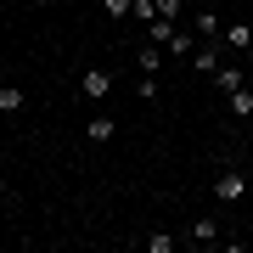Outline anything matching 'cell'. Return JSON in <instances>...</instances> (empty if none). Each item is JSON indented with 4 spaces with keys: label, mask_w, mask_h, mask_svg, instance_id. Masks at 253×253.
<instances>
[{
    "label": "cell",
    "mask_w": 253,
    "mask_h": 253,
    "mask_svg": "<svg viewBox=\"0 0 253 253\" xmlns=\"http://www.w3.org/2000/svg\"><path fill=\"white\" fill-rule=\"evenodd\" d=\"M219 40H225V51H248V45H253V23H225Z\"/></svg>",
    "instance_id": "cell-5"
},
{
    "label": "cell",
    "mask_w": 253,
    "mask_h": 253,
    "mask_svg": "<svg viewBox=\"0 0 253 253\" xmlns=\"http://www.w3.org/2000/svg\"><path fill=\"white\" fill-rule=\"evenodd\" d=\"M186 11V0H158V17H180Z\"/></svg>",
    "instance_id": "cell-17"
},
{
    "label": "cell",
    "mask_w": 253,
    "mask_h": 253,
    "mask_svg": "<svg viewBox=\"0 0 253 253\" xmlns=\"http://www.w3.org/2000/svg\"><path fill=\"white\" fill-rule=\"evenodd\" d=\"M163 51H169V56H186V62H191V51H197V34H180V28H174V40H169Z\"/></svg>",
    "instance_id": "cell-13"
},
{
    "label": "cell",
    "mask_w": 253,
    "mask_h": 253,
    "mask_svg": "<svg viewBox=\"0 0 253 253\" xmlns=\"http://www.w3.org/2000/svg\"><path fill=\"white\" fill-rule=\"evenodd\" d=\"M129 6H135V0H101V11H107V17H118V23L129 17Z\"/></svg>",
    "instance_id": "cell-15"
},
{
    "label": "cell",
    "mask_w": 253,
    "mask_h": 253,
    "mask_svg": "<svg viewBox=\"0 0 253 253\" xmlns=\"http://www.w3.org/2000/svg\"><path fill=\"white\" fill-rule=\"evenodd\" d=\"M191 68H197V73H208V79H214V68H219V51H214V40H203V45L191 51Z\"/></svg>",
    "instance_id": "cell-6"
},
{
    "label": "cell",
    "mask_w": 253,
    "mask_h": 253,
    "mask_svg": "<svg viewBox=\"0 0 253 253\" xmlns=\"http://www.w3.org/2000/svg\"><path fill=\"white\" fill-rule=\"evenodd\" d=\"M242 84H248L242 62H219V68H214V90H225V96H231V90H242Z\"/></svg>",
    "instance_id": "cell-4"
},
{
    "label": "cell",
    "mask_w": 253,
    "mask_h": 253,
    "mask_svg": "<svg viewBox=\"0 0 253 253\" xmlns=\"http://www.w3.org/2000/svg\"><path fill=\"white\" fill-rule=\"evenodd\" d=\"M135 90H141V101H158V73H141Z\"/></svg>",
    "instance_id": "cell-16"
},
{
    "label": "cell",
    "mask_w": 253,
    "mask_h": 253,
    "mask_svg": "<svg viewBox=\"0 0 253 253\" xmlns=\"http://www.w3.org/2000/svg\"><path fill=\"white\" fill-rule=\"evenodd\" d=\"M135 68H141V73H158V68H163V45H152V40H146V45L135 51Z\"/></svg>",
    "instance_id": "cell-9"
},
{
    "label": "cell",
    "mask_w": 253,
    "mask_h": 253,
    "mask_svg": "<svg viewBox=\"0 0 253 253\" xmlns=\"http://www.w3.org/2000/svg\"><path fill=\"white\" fill-rule=\"evenodd\" d=\"M23 101H28V96L17 90V84H0V113H6V118H11V113H23Z\"/></svg>",
    "instance_id": "cell-12"
},
{
    "label": "cell",
    "mask_w": 253,
    "mask_h": 253,
    "mask_svg": "<svg viewBox=\"0 0 253 253\" xmlns=\"http://www.w3.org/2000/svg\"><path fill=\"white\" fill-rule=\"evenodd\" d=\"M146 40H152V45H169L174 40V17H152L146 23Z\"/></svg>",
    "instance_id": "cell-11"
},
{
    "label": "cell",
    "mask_w": 253,
    "mask_h": 253,
    "mask_svg": "<svg viewBox=\"0 0 253 253\" xmlns=\"http://www.w3.org/2000/svg\"><path fill=\"white\" fill-rule=\"evenodd\" d=\"M84 135H90V141H113V135H118V124H113L107 113H96L90 124H84Z\"/></svg>",
    "instance_id": "cell-10"
},
{
    "label": "cell",
    "mask_w": 253,
    "mask_h": 253,
    "mask_svg": "<svg viewBox=\"0 0 253 253\" xmlns=\"http://www.w3.org/2000/svg\"><path fill=\"white\" fill-rule=\"evenodd\" d=\"M242 197H248V174H242V169H219V180H214V203L236 208Z\"/></svg>",
    "instance_id": "cell-1"
},
{
    "label": "cell",
    "mask_w": 253,
    "mask_h": 253,
    "mask_svg": "<svg viewBox=\"0 0 253 253\" xmlns=\"http://www.w3.org/2000/svg\"><path fill=\"white\" fill-rule=\"evenodd\" d=\"M186 236H191L197 248H214V242H219V219H214V214H197V219L186 225Z\"/></svg>",
    "instance_id": "cell-3"
},
{
    "label": "cell",
    "mask_w": 253,
    "mask_h": 253,
    "mask_svg": "<svg viewBox=\"0 0 253 253\" xmlns=\"http://www.w3.org/2000/svg\"><path fill=\"white\" fill-rule=\"evenodd\" d=\"M225 107H231L236 124H242V118H253V90H248V84H242V90H231V96H225Z\"/></svg>",
    "instance_id": "cell-8"
},
{
    "label": "cell",
    "mask_w": 253,
    "mask_h": 253,
    "mask_svg": "<svg viewBox=\"0 0 253 253\" xmlns=\"http://www.w3.org/2000/svg\"><path fill=\"white\" fill-rule=\"evenodd\" d=\"M79 96H84V101H107V96H113V73H107V68H84V73H79Z\"/></svg>",
    "instance_id": "cell-2"
},
{
    "label": "cell",
    "mask_w": 253,
    "mask_h": 253,
    "mask_svg": "<svg viewBox=\"0 0 253 253\" xmlns=\"http://www.w3.org/2000/svg\"><path fill=\"white\" fill-rule=\"evenodd\" d=\"M191 28H197V40H219V34H225V17H219V11H197Z\"/></svg>",
    "instance_id": "cell-7"
},
{
    "label": "cell",
    "mask_w": 253,
    "mask_h": 253,
    "mask_svg": "<svg viewBox=\"0 0 253 253\" xmlns=\"http://www.w3.org/2000/svg\"><path fill=\"white\" fill-rule=\"evenodd\" d=\"M174 248H180V236H169V231L146 236V253H174Z\"/></svg>",
    "instance_id": "cell-14"
}]
</instances>
